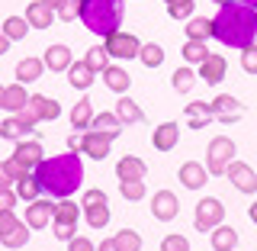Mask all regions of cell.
<instances>
[{
	"mask_svg": "<svg viewBox=\"0 0 257 251\" xmlns=\"http://www.w3.org/2000/svg\"><path fill=\"white\" fill-rule=\"evenodd\" d=\"M109 135H103V132H96V129H87L84 132V145H80V151H84L87 158H96V161H103L109 155Z\"/></svg>",
	"mask_w": 257,
	"mask_h": 251,
	"instance_id": "12",
	"label": "cell"
},
{
	"mask_svg": "<svg viewBox=\"0 0 257 251\" xmlns=\"http://www.w3.org/2000/svg\"><path fill=\"white\" fill-rule=\"evenodd\" d=\"M241 68H244L247 74H257V45L241 48Z\"/></svg>",
	"mask_w": 257,
	"mask_h": 251,
	"instance_id": "44",
	"label": "cell"
},
{
	"mask_svg": "<svg viewBox=\"0 0 257 251\" xmlns=\"http://www.w3.org/2000/svg\"><path fill=\"white\" fill-rule=\"evenodd\" d=\"M42 4H48V7H52V10H58V7L64 4V0H42Z\"/></svg>",
	"mask_w": 257,
	"mask_h": 251,
	"instance_id": "58",
	"label": "cell"
},
{
	"mask_svg": "<svg viewBox=\"0 0 257 251\" xmlns=\"http://www.w3.org/2000/svg\"><path fill=\"white\" fill-rule=\"evenodd\" d=\"M180 55H183L187 64H203L209 58V48H206V42H193V39H187V45L180 48Z\"/></svg>",
	"mask_w": 257,
	"mask_h": 251,
	"instance_id": "33",
	"label": "cell"
},
{
	"mask_svg": "<svg viewBox=\"0 0 257 251\" xmlns=\"http://www.w3.org/2000/svg\"><path fill=\"white\" fill-rule=\"evenodd\" d=\"M42 61H45V68H48V71H68L71 64H74V58H71V48H68V45H48Z\"/></svg>",
	"mask_w": 257,
	"mask_h": 251,
	"instance_id": "18",
	"label": "cell"
},
{
	"mask_svg": "<svg viewBox=\"0 0 257 251\" xmlns=\"http://www.w3.org/2000/svg\"><path fill=\"white\" fill-rule=\"evenodd\" d=\"M93 123V100L90 97H80L74 103V110H71V126L74 129H90Z\"/></svg>",
	"mask_w": 257,
	"mask_h": 251,
	"instance_id": "23",
	"label": "cell"
},
{
	"mask_svg": "<svg viewBox=\"0 0 257 251\" xmlns=\"http://www.w3.org/2000/svg\"><path fill=\"white\" fill-rule=\"evenodd\" d=\"M125 13V0H84L80 4V20L96 36H109L119 29Z\"/></svg>",
	"mask_w": 257,
	"mask_h": 251,
	"instance_id": "3",
	"label": "cell"
},
{
	"mask_svg": "<svg viewBox=\"0 0 257 251\" xmlns=\"http://www.w3.org/2000/svg\"><path fill=\"white\" fill-rule=\"evenodd\" d=\"M177 142H180V126L177 123H161L155 132H151V145H155L158 151H171Z\"/></svg>",
	"mask_w": 257,
	"mask_h": 251,
	"instance_id": "15",
	"label": "cell"
},
{
	"mask_svg": "<svg viewBox=\"0 0 257 251\" xmlns=\"http://www.w3.org/2000/svg\"><path fill=\"white\" fill-rule=\"evenodd\" d=\"M93 74H96V71H90V64H87V61H74L68 68V80H71L74 91H87V87L93 84Z\"/></svg>",
	"mask_w": 257,
	"mask_h": 251,
	"instance_id": "22",
	"label": "cell"
},
{
	"mask_svg": "<svg viewBox=\"0 0 257 251\" xmlns=\"http://www.w3.org/2000/svg\"><path fill=\"white\" fill-rule=\"evenodd\" d=\"M167 13H171V20H190V16H193V0L171 4V7H167Z\"/></svg>",
	"mask_w": 257,
	"mask_h": 251,
	"instance_id": "45",
	"label": "cell"
},
{
	"mask_svg": "<svg viewBox=\"0 0 257 251\" xmlns=\"http://www.w3.org/2000/svg\"><path fill=\"white\" fill-rule=\"evenodd\" d=\"M225 177H228L241 193H257V174H254L251 164H244V161H231V164L225 168Z\"/></svg>",
	"mask_w": 257,
	"mask_h": 251,
	"instance_id": "8",
	"label": "cell"
},
{
	"mask_svg": "<svg viewBox=\"0 0 257 251\" xmlns=\"http://www.w3.org/2000/svg\"><path fill=\"white\" fill-rule=\"evenodd\" d=\"M87 64H90V71H96L100 74L103 68H109V55H106V48L103 45H93V48H87Z\"/></svg>",
	"mask_w": 257,
	"mask_h": 251,
	"instance_id": "39",
	"label": "cell"
},
{
	"mask_svg": "<svg viewBox=\"0 0 257 251\" xmlns=\"http://www.w3.org/2000/svg\"><path fill=\"white\" fill-rule=\"evenodd\" d=\"M52 222L77 225V203H71V200H61V203H55V216H52Z\"/></svg>",
	"mask_w": 257,
	"mask_h": 251,
	"instance_id": "36",
	"label": "cell"
},
{
	"mask_svg": "<svg viewBox=\"0 0 257 251\" xmlns=\"http://www.w3.org/2000/svg\"><path fill=\"white\" fill-rule=\"evenodd\" d=\"M145 174H148V164H145L142 158H135V155H125L116 164V177H119V181H145Z\"/></svg>",
	"mask_w": 257,
	"mask_h": 251,
	"instance_id": "17",
	"label": "cell"
},
{
	"mask_svg": "<svg viewBox=\"0 0 257 251\" xmlns=\"http://www.w3.org/2000/svg\"><path fill=\"white\" fill-rule=\"evenodd\" d=\"M55 16H58V20H64V23L77 20V16H80V4H77V0H64L58 10H55Z\"/></svg>",
	"mask_w": 257,
	"mask_h": 251,
	"instance_id": "43",
	"label": "cell"
},
{
	"mask_svg": "<svg viewBox=\"0 0 257 251\" xmlns=\"http://www.w3.org/2000/svg\"><path fill=\"white\" fill-rule=\"evenodd\" d=\"M13 116H16V119H20V123H23V126H26V129H32V126H36V123H39V116H36V113H32V110H29V103H26V107H23L20 113H13Z\"/></svg>",
	"mask_w": 257,
	"mask_h": 251,
	"instance_id": "51",
	"label": "cell"
},
{
	"mask_svg": "<svg viewBox=\"0 0 257 251\" xmlns=\"http://www.w3.org/2000/svg\"><path fill=\"white\" fill-rule=\"evenodd\" d=\"M225 71H228V61L222 58V55H212L209 52V58L199 64V80H206V84H219V80L225 77Z\"/></svg>",
	"mask_w": 257,
	"mask_h": 251,
	"instance_id": "14",
	"label": "cell"
},
{
	"mask_svg": "<svg viewBox=\"0 0 257 251\" xmlns=\"http://www.w3.org/2000/svg\"><path fill=\"white\" fill-rule=\"evenodd\" d=\"M119 193L125 200H145V181H119Z\"/></svg>",
	"mask_w": 257,
	"mask_h": 251,
	"instance_id": "41",
	"label": "cell"
},
{
	"mask_svg": "<svg viewBox=\"0 0 257 251\" xmlns=\"http://www.w3.org/2000/svg\"><path fill=\"white\" fill-rule=\"evenodd\" d=\"M4 168H7V174L13 177V184H16V181H23V177H26V174H32V171H26V168H23V164H20V161H16L13 155L4 161Z\"/></svg>",
	"mask_w": 257,
	"mask_h": 251,
	"instance_id": "47",
	"label": "cell"
},
{
	"mask_svg": "<svg viewBox=\"0 0 257 251\" xmlns=\"http://www.w3.org/2000/svg\"><path fill=\"white\" fill-rule=\"evenodd\" d=\"M7 52H10V39H7L4 29H0V55H7Z\"/></svg>",
	"mask_w": 257,
	"mask_h": 251,
	"instance_id": "56",
	"label": "cell"
},
{
	"mask_svg": "<svg viewBox=\"0 0 257 251\" xmlns=\"http://www.w3.org/2000/svg\"><path fill=\"white\" fill-rule=\"evenodd\" d=\"M225 219V206H222V200H215V197H206V200H199L196 203V213H193V225H196V232H212L215 225H222Z\"/></svg>",
	"mask_w": 257,
	"mask_h": 251,
	"instance_id": "5",
	"label": "cell"
},
{
	"mask_svg": "<svg viewBox=\"0 0 257 251\" xmlns=\"http://www.w3.org/2000/svg\"><path fill=\"white\" fill-rule=\"evenodd\" d=\"M55 225V238H61V241H71L77 235V225H64V222H52Z\"/></svg>",
	"mask_w": 257,
	"mask_h": 251,
	"instance_id": "49",
	"label": "cell"
},
{
	"mask_svg": "<svg viewBox=\"0 0 257 251\" xmlns=\"http://www.w3.org/2000/svg\"><path fill=\"white\" fill-rule=\"evenodd\" d=\"M206 164H199V161H187V164H180V184L187 190H199L206 184Z\"/></svg>",
	"mask_w": 257,
	"mask_h": 251,
	"instance_id": "19",
	"label": "cell"
},
{
	"mask_svg": "<svg viewBox=\"0 0 257 251\" xmlns=\"http://www.w3.org/2000/svg\"><path fill=\"white\" fill-rule=\"evenodd\" d=\"M212 123V107L209 103H187V126L190 129H206Z\"/></svg>",
	"mask_w": 257,
	"mask_h": 251,
	"instance_id": "27",
	"label": "cell"
},
{
	"mask_svg": "<svg viewBox=\"0 0 257 251\" xmlns=\"http://www.w3.org/2000/svg\"><path fill=\"white\" fill-rule=\"evenodd\" d=\"M112 241H116L119 251H142V235H139V232H132V229H122Z\"/></svg>",
	"mask_w": 257,
	"mask_h": 251,
	"instance_id": "40",
	"label": "cell"
},
{
	"mask_svg": "<svg viewBox=\"0 0 257 251\" xmlns=\"http://www.w3.org/2000/svg\"><path fill=\"white\" fill-rule=\"evenodd\" d=\"M209 107H212V119H219V123H225V126H228V123H238V119L244 116V107H241L231 94H219L212 103H209Z\"/></svg>",
	"mask_w": 257,
	"mask_h": 251,
	"instance_id": "7",
	"label": "cell"
},
{
	"mask_svg": "<svg viewBox=\"0 0 257 251\" xmlns=\"http://www.w3.org/2000/svg\"><path fill=\"white\" fill-rule=\"evenodd\" d=\"M161 251H190V241H187V235L171 232V235H164V241H161Z\"/></svg>",
	"mask_w": 257,
	"mask_h": 251,
	"instance_id": "42",
	"label": "cell"
},
{
	"mask_svg": "<svg viewBox=\"0 0 257 251\" xmlns=\"http://www.w3.org/2000/svg\"><path fill=\"white\" fill-rule=\"evenodd\" d=\"M42 71H45L42 58H23L16 64V80H20V84H32V80L42 77Z\"/></svg>",
	"mask_w": 257,
	"mask_h": 251,
	"instance_id": "24",
	"label": "cell"
},
{
	"mask_svg": "<svg viewBox=\"0 0 257 251\" xmlns=\"http://www.w3.org/2000/svg\"><path fill=\"white\" fill-rule=\"evenodd\" d=\"M29 110L39 116V123H55V119L61 116V107L55 100H48L45 94H32L29 97Z\"/></svg>",
	"mask_w": 257,
	"mask_h": 251,
	"instance_id": "13",
	"label": "cell"
},
{
	"mask_svg": "<svg viewBox=\"0 0 257 251\" xmlns=\"http://www.w3.org/2000/svg\"><path fill=\"white\" fill-rule=\"evenodd\" d=\"M29 129L20 123V119L16 116H10V119H4V123H0V139H10V142H20L23 135H26Z\"/></svg>",
	"mask_w": 257,
	"mask_h": 251,
	"instance_id": "38",
	"label": "cell"
},
{
	"mask_svg": "<svg viewBox=\"0 0 257 251\" xmlns=\"http://www.w3.org/2000/svg\"><path fill=\"white\" fill-rule=\"evenodd\" d=\"M0 29H4V36L10 39V42H20V39H26L29 23H26V16H7Z\"/></svg>",
	"mask_w": 257,
	"mask_h": 251,
	"instance_id": "31",
	"label": "cell"
},
{
	"mask_svg": "<svg viewBox=\"0 0 257 251\" xmlns=\"http://www.w3.org/2000/svg\"><path fill=\"white\" fill-rule=\"evenodd\" d=\"M139 61L145 64V68H161V64H164V48H161V45H155V42L142 45V52H139Z\"/></svg>",
	"mask_w": 257,
	"mask_h": 251,
	"instance_id": "35",
	"label": "cell"
},
{
	"mask_svg": "<svg viewBox=\"0 0 257 251\" xmlns=\"http://www.w3.org/2000/svg\"><path fill=\"white\" fill-rule=\"evenodd\" d=\"M164 4H167V7H171V4H183V0H164Z\"/></svg>",
	"mask_w": 257,
	"mask_h": 251,
	"instance_id": "61",
	"label": "cell"
},
{
	"mask_svg": "<svg viewBox=\"0 0 257 251\" xmlns=\"http://www.w3.org/2000/svg\"><path fill=\"white\" fill-rule=\"evenodd\" d=\"M187 39H193V42H206L209 36H212V20H206V16H190L187 26Z\"/></svg>",
	"mask_w": 257,
	"mask_h": 251,
	"instance_id": "28",
	"label": "cell"
},
{
	"mask_svg": "<svg viewBox=\"0 0 257 251\" xmlns=\"http://www.w3.org/2000/svg\"><path fill=\"white\" fill-rule=\"evenodd\" d=\"M29 103V94H26V84H10V87H4V110H10V113H20L23 107Z\"/></svg>",
	"mask_w": 257,
	"mask_h": 251,
	"instance_id": "21",
	"label": "cell"
},
{
	"mask_svg": "<svg viewBox=\"0 0 257 251\" xmlns=\"http://www.w3.org/2000/svg\"><path fill=\"white\" fill-rule=\"evenodd\" d=\"M84 219L90 229H103L109 222V203H100V206H84Z\"/></svg>",
	"mask_w": 257,
	"mask_h": 251,
	"instance_id": "34",
	"label": "cell"
},
{
	"mask_svg": "<svg viewBox=\"0 0 257 251\" xmlns=\"http://www.w3.org/2000/svg\"><path fill=\"white\" fill-rule=\"evenodd\" d=\"M235 4H244V7H254L257 10V0H235Z\"/></svg>",
	"mask_w": 257,
	"mask_h": 251,
	"instance_id": "59",
	"label": "cell"
},
{
	"mask_svg": "<svg viewBox=\"0 0 257 251\" xmlns=\"http://www.w3.org/2000/svg\"><path fill=\"white\" fill-rule=\"evenodd\" d=\"M196 80H199V74H196V71H193L190 64H187V68H177V71H174L171 87H174L177 94H190L193 87H196Z\"/></svg>",
	"mask_w": 257,
	"mask_h": 251,
	"instance_id": "29",
	"label": "cell"
},
{
	"mask_svg": "<svg viewBox=\"0 0 257 251\" xmlns=\"http://www.w3.org/2000/svg\"><path fill=\"white\" fill-rule=\"evenodd\" d=\"M10 184H13V177L7 174V168H4V164H0V190H7Z\"/></svg>",
	"mask_w": 257,
	"mask_h": 251,
	"instance_id": "53",
	"label": "cell"
},
{
	"mask_svg": "<svg viewBox=\"0 0 257 251\" xmlns=\"http://www.w3.org/2000/svg\"><path fill=\"white\" fill-rule=\"evenodd\" d=\"M55 20V10L48 4H42V0H32V4L26 7V23L32 29H48Z\"/></svg>",
	"mask_w": 257,
	"mask_h": 251,
	"instance_id": "16",
	"label": "cell"
},
{
	"mask_svg": "<svg viewBox=\"0 0 257 251\" xmlns=\"http://www.w3.org/2000/svg\"><path fill=\"white\" fill-rule=\"evenodd\" d=\"M177 213H180V203H177L174 190H158L151 197V216L158 222H171V219H177Z\"/></svg>",
	"mask_w": 257,
	"mask_h": 251,
	"instance_id": "9",
	"label": "cell"
},
{
	"mask_svg": "<svg viewBox=\"0 0 257 251\" xmlns=\"http://www.w3.org/2000/svg\"><path fill=\"white\" fill-rule=\"evenodd\" d=\"M247 216H251V222L257 225V203H251V209H247Z\"/></svg>",
	"mask_w": 257,
	"mask_h": 251,
	"instance_id": "57",
	"label": "cell"
},
{
	"mask_svg": "<svg viewBox=\"0 0 257 251\" xmlns=\"http://www.w3.org/2000/svg\"><path fill=\"white\" fill-rule=\"evenodd\" d=\"M39 193H42V187H39V181H36V174H26L23 181H16V197H23V200H39Z\"/></svg>",
	"mask_w": 257,
	"mask_h": 251,
	"instance_id": "37",
	"label": "cell"
},
{
	"mask_svg": "<svg viewBox=\"0 0 257 251\" xmlns=\"http://www.w3.org/2000/svg\"><path fill=\"white\" fill-rule=\"evenodd\" d=\"M0 110H4V87H0Z\"/></svg>",
	"mask_w": 257,
	"mask_h": 251,
	"instance_id": "60",
	"label": "cell"
},
{
	"mask_svg": "<svg viewBox=\"0 0 257 251\" xmlns=\"http://www.w3.org/2000/svg\"><path fill=\"white\" fill-rule=\"evenodd\" d=\"M16 206V190H0V209H13Z\"/></svg>",
	"mask_w": 257,
	"mask_h": 251,
	"instance_id": "52",
	"label": "cell"
},
{
	"mask_svg": "<svg viewBox=\"0 0 257 251\" xmlns=\"http://www.w3.org/2000/svg\"><path fill=\"white\" fill-rule=\"evenodd\" d=\"M80 145H84V135H71V139H68V148L71 151H80Z\"/></svg>",
	"mask_w": 257,
	"mask_h": 251,
	"instance_id": "54",
	"label": "cell"
},
{
	"mask_svg": "<svg viewBox=\"0 0 257 251\" xmlns=\"http://www.w3.org/2000/svg\"><path fill=\"white\" fill-rule=\"evenodd\" d=\"M103 48H106L109 58H139L142 42L132 36V32L116 29V32H109V36H103Z\"/></svg>",
	"mask_w": 257,
	"mask_h": 251,
	"instance_id": "6",
	"label": "cell"
},
{
	"mask_svg": "<svg viewBox=\"0 0 257 251\" xmlns=\"http://www.w3.org/2000/svg\"><path fill=\"white\" fill-rule=\"evenodd\" d=\"M235 142L228 139V135H215L212 142H209V148H206V171L212 174V177H222L225 174V168L235 161Z\"/></svg>",
	"mask_w": 257,
	"mask_h": 251,
	"instance_id": "4",
	"label": "cell"
},
{
	"mask_svg": "<svg viewBox=\"0 0 257 251\" xmlns=\"http://www.w3.org/2000/svg\"><path fill=\"white\" fill-rule=\"evenodd\" d=\"M13 158L20 161V164L26 168V171H36V168H39V161L45 158V151H42V145H39L36 139H32V142L20 139V142H16V148H13Z\"/></svg>",
	"mask_w": 257,
	"mask_h": 251,
	"instance_id": "11",
	"label": "cell"
},
{
	"mask_svg": "<svg viewBox=\"0 0 257 251\" xmlns=\"http://www.w3.org/2000/svg\"><path fill=\"white\" fill-rule=\"evenodd\" d=\"M212 4H219V7H222V4H228V0H212Z\"/></svg>",
	"mask_w": 257,
	"mask_h": 251,
	"instance_id": "62",
	"label": "cell"
},
{
	"mask_svg": "<svg viewBox=\"0 0 257 251\" xmlns=\"http://www.w3.org/2000/svg\"><path fill=\"white\" fill-rule=\"evenodd\" d=\"M100 203H109L103 190H87L84 197H80V206H100Z\"/></svg>",
	"mask_w": 257,
	"mask_h": 251,
	"instance_id": "48",
	"label": "cell"
},
{
	"mask_svg": "<svg viewBox=\"0 0 257 251\" xmlns=\"http://www.w3.org/2000/svg\"><path fill=\"white\" fill-rule=\"evenodd\" d=\"M77 4H84V0H77Z\"/></svg>",
	"mask_w": 257,
	"mask_h": 251,
	"instance_id": "63",
	"label": "cell"
},
{
	"mask_svg": "<svg viewBox=\"0 0 257 251\" xmlns=\"http://www.w3.org/2000/svg\"><path fill=\"white\" fill-rule=\"evenodd\" d=\"M116 116L122 119V126H125V123H142L145 113H142V107L132 100V97H122V100L116 103Z\"/></svg>",
	"mask_w": 257,
	"mask_h": 251,
	"instance_id": "30",
	"label": "cell"
},
{
	"mask_svg": "<svg viewBox=\"0 0 257 251\" xmlns=\"http://www.w3.org/2000/svg\"><path fill=\"white\" fill-rule=\"evenodd\" d=\"M32 174H36L42 193H48V197H58V200H68L71 193L80 187V181H84V164H80V155H77V151H68V155L42 158Z\"/></svg>",
	"mask_w": 257,
	"mask_h": 251,
	"instance_id": "1",
	"label": "cell"
},
{
	"mask_svg": "<svg viewBox=\"0 0 257 251\" xmlns=\"http://www.w3.org/2000/svg\"><path fill=\"white\" fill-rule=\"evenodd\" d=\"M20 222H23V219H16V213H13V209H0V235L13 232Z\"/></svg>",
	"mask_w": 257,
	"mask_h": 251,
	"instance_id": "46",
	"label": "cell"
},
{
	"mask_svg": "<svg viewBox=\"0 0 257 251\" xmlns=\"http://www.w3.org/2000/svg\"><path fill=\"white\" fill-rule=\"evenodd\" d=\"M68 251H96V245L90 238H84V235H74L68 241Z\"/></svg>",
	"mask_w": 257,
	"mask_h": 251,
	"instance_id": "50",
	"label": "cell"
},
{
	"mask_svg": "<svg viewBox=\"0 0 257 251\" xmlns=\"http://www.w3.org/2000/svg\"><path fill=\"white\" fill-rule=\"evenodd\" d=\"M209 238H212V251H231L238 245V232L231 229V225H215V229L209 232Z\"/></svg>",
	"mask_w": 257,
	"mask_h": 251,
	"instance_id": "25",
	"label": "cell"
},
{
	"mask_svg": "<svg viewBox=\"0 0 257 251\" xmlns=\"http://www.w3.org/2000/svg\"><path fill=\"white\" fill-rule=\"evenodd\" d=\"M103 80H106L109 91L125 94V91H128V84H132V74H128L125 68H119V64H109V68H103Z\"/></svg>",
	"mask_w": 257,
	"mask_h": 251,
	"instance_id": "20",
	"label": "cell"
},
{
	"mask_svg": "<svg viewBox=\"0 0 257 251\" xmlns=\"http://www.w3.org/2000/svg\"><path fill=\"white\" fill-rule=\"evenodd\" d=\"M26 241H29V225H26V219H23L20 225H16L13 232H7V235H0V245H4V248H10V251L23 248Z\"/></svg>",
	"mask_w": 257,
	"mask_h": 251,
	"instance_id": "32",
	"label": "cell"
},
{
	"mask_svg": "<svg viewBox=\"0 0 257 251\" xmlns=\"http://www.w3.org/2000/svg\"><path fill=\"white\" fill-rule=\"evenodd\" d=\"M212 36L219 39L222 45H231V48H247L254 45L257 39V10L254 7H244V4H228L219 7L212 20Z\"/></svg>",
	"mask_w": 257,
	"mask_h": 251,
	"instance_id": "2",
	"label": "cell"
},
{
	"mask_svg": "<svg viewBox=\"0 0 257 251\" xmlns=\"http://www.w3.org/2000/svg\"><path fill=\"white\" fill-rule=\"evenodd\" d=\"M96 251H119V248H116V241H112V238H103L100 245H96Z\"/></svg>",
	"mask_w": 257,
	"mask_h": 251,
	"instance_id": "55",
	"label": "cell"
},
{
	"mask_svg": "<svg viewBox=\"0 0 257 251\" xmlns=\"http://www.w3.org/2000/svg\"><path fill=\"white\" fill-rule=\"evenodd\" d=\"M90 129H96V132H103V135H109V139H116V135L122 132V119H119L116 113H96L93 123H90Z\"/></svg>",
	"mask_w": 257,
	"mask_h": 251,
	"instance_id": "26",
	"label": "cell"
},
{
	"mask_svg": "<svg viewBox=\"0 0 257 251\" xmlns=\"http://www.w3.org/2000/svg\"><path fill=\"white\" fill-rule=\"evenodd\" d=\"M52 216H55V203L52 200H32V203L26 206V225L29 229H45L48 222H52Z\"/></svg>",
	"mask_w": 257,
	"mask_h": 251,
	"instance_id": "10",
	"label": "cell"
}]
</instances>
